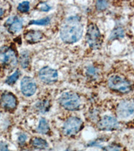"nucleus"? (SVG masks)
<instances>
[{
    "label": "nucleus",
    "instance_id": "nucleus-1",
    "mask_svg": "<svg viewBox=\"0 0 134 151\" xmlns=\"http://www.w3.org/2000/svg\"><path fill=\"white\" fill-rule=\"evenodd\" d=\"M83 26L77 16H70L62 24L60 36L63 42L67 44L75 43L81 38Z\"/></svg>",
    "mask_w": 134,
    "mask_h": 151
},
{
    "label": "nucleus",
    "instance_id": "nucleus-2",
    "mask_svg": "<svg viewBox=\"0 0 134 151\" xmlns=\"http://www.w3.org/2000/svg\"><path fill=\"white\" fill-rule=\"evenodd\" d=\"M18 63L16 53L9 47L0 48V70L13 69Z\"/></svg>",
    "mask_w": 134,
    "mask_h": 151
},
{
    "label": "nucleus",
    "instance_id": "nucleus-3",
    "mask_svg": "<svg viewBox=\"0 0 134 151\" xmlns=\"http://www.w3.org/2000/svg\"><path fill=\"white\" fill-rule=\"evenodd\" d=\"M87 42L92 49L97 50L102 45V36L96 24L91 23L88 26L86 35Z\"/></svg>",
    "mask_w": 134,
    "mask_h": 151
},
{
    "label": "nucleus",
    "instance_id": "nucleus-4",
    "mask_svg": "<svg viewBox=\"0 0 134 151\" xmlns=\"http://www.w3.org/2000/svg\"><path fill=\"white\" fill-rule=\"evenodd\" d=\"M60 104L68 110H76L79 108L80 100L78 95L73 92H66L59 99Z\"/></svg>",
    "mask_w": 134,
    "mask_h": 151
},
{
    "label": "nucleus",
    "instance_id": "nucleus-5",
    "mask_svg": "<svg viewBox=\"0 0 134 151\" xmlns=\"http://www.w3.org/2000/svg\"><path fill=\"white\" fill-rule=\"evenodd\" d=\"M108 85L114 91L126 93L131 90V85L128 80L118 75H113L109 77L108 80Z\"/></svg>",
    "mask_w": 134,
    "mask_h": 151
},
{
    "label": "nucleus",
    "instance_id": "nucleus-6",
    "mask_svg": "<svg viewBox=\"0 0 134 151\" xmlns=\"http://www.w3.org/2000/svg\"><path fill=\"white\" fill-rule=\"evenodd\" d=\"M117 114L119 118L127 120L134 116V101L125 100L118 105Z\"/></svg>",
    "mask_w": 134,
    "mask_h": 151
},
{
    "label": "nucleus",
    "instance_id": "nucleus-7",
    "mask_svg": "<svg viewBox=\"0 0 134 151\" xmlns=\"http://www.w3.org/2000/svg\"><path fill=\"white\" fill-rule=\"evenodd\" d=\"M82 122L77 117H71L66 121L63 126V132L66 136H73L79 132Z\"/></svg>",
    "mask_w": 134,
    "mask_h": 151
},
{
    "label": "nucleus",
    "instance_id": "nucleus-8",
    "mask_svg": "<svg viewBox=\"0 0 134 151\" xmlns=\"http://www.w3.org/2000/svg\"><path fill=\"white\" fill-rule=\"evenodd\" d=\"M18 100L14 95L9 91H6L0 96V106L6 111H13L16 108Z\"/></svg>",
    "mask_w": 134,
    "mask_h": 151
},
{
    "label": "nucleus",
    "instance_id": "nucleus-9",
    "mask_svg": "<svg viewBox=\"0 0 134 151\" xmlns=\"http://www.w3.org/2000/svg\"><path fill=\"white\" fill-rule=\"evenodd\" d=\"M58 73L55 69L49 67H44L39 72V77L44 83L52 84L58 79Z\"/></svg>",
    "mask_w": 134,
    "mask_h": 151
},
{
    "label": "nucleus",
    "instance_id": "nucleus-10",
    "mask_svg": "<svg viewBox=\"0 0 134 151\" xmlns=\"http://www.w3.org/2000/svg\"><path fill=\"white\" fill-rule=\"evenodd\" d=\"M20 86L22 93L28 97L33 96L37 89L35 81L30 77H24L21 79Z\"/></svg>",
    "mask_w": 134,
    "mask_h": 151
},
{
    "label": "nucleus",
    "instance_id": "nucleus-11",
    "mask_svg": "<svg viewBox=\"0 0 134 151\" xmlns=\"http://www.w3.org/2000/svg\"><path fill=\"white\" fill-rule=\"evenodd\" d=\"M98 127L101 130L111 131L118 129L119 123L114 117L105 116L101 119L98 123Z\"/></svg>",
    "mask_w": 134,
    "mask_h": 151
},
{
    "label": "nucleus",
    "instance_id": "nucleus-12",
    "mask_svg": "<svg viewBox=\"0 0 134 151\" xmlns=\"http://www.w3.org/2000/svg\"><path fill=\"white\" fill-rule=\"evenodd\" d=\"M5 26L9 33L16 34L21 30L23 22L22 20L18 16H11L6 22Z\"/></svg>",
    "mask_w": 134,
    "mask_h": 151
},
{
    "label": "nucleus",
    "instance_id": "nucleus-13",
    "mask_svg": "<svg viewBox=\"0 0 134 151\" xmlns=\"http://www.w3.org/2000/svg\"><path fill=\"white\" fill-rule=\"evenodd\" d=\"M43 38L42 32L38 30H30L25 34L26 40L30 43H35L39 42Z\"/></svg>",
    "mask_w": 134,
    "mask_h": 151
},
{
    "label": "nucleus",
    "instance_id": "nucleus-14",
    "mask_svg": "<svg viewBox=\"0 0 134 151\" xmlns=\"http://www.w3.org/2000/svg\"><path fill=\"white\" fill-rule=\"evenodd\" d=\"M32 145L39 149H45L48 147V143L45 140L41 138H34L31 141Z\"/></svg>",
    "mask_w": 134,
    "mask_h": 151
},
{
    "label": "nucleus",
    "instance_id": "nucleus-15",
    "mask_svg": "<svg viewBox=\"0 0 134 151\" xmlns=\"http://www.w3.org/2000/svg\"><path fill=\"white\" fill-rule=\"evenodd\" d=\"M50 130L49 125L44 118L40 119V122L37 127V131L40 134H47Z\"/></svg>",
    "mask_w": 134,
    "mask_h": 151
},
{
    "label": "nucleus",
    "instance_id": "nucleus-16",
    "mask_svg": "<svg viewBox=\"0 0 134 151\" xmlns=\"http://www.w3.org/2000/svg\"><path fill=\"white\" fill-rule=\"evenodd\" d=\"M124 36V30L123 28L120 27H118L114 29L111 32L110 36H109V40H113L115 39H118L119 38H123Z\"/></svg>",
    "mask_w": 134,
    "mask_h": 151
},
{
    "label": "nucleus",
    "instance_id": "nucleus-17",
    "mask_svg": "<svg viewBox=\"0 0 134 151\" xmlns=\"http://www.w3.org/2000/svg\"><path fill=\"white\" fill-rule=\"evenodd\" d=\"M49 102L48 101L44 100L42 101H40L36 104V108L39 110V111L42 113H45L46 111H48L49 108Z\"/></svg>",
    "mask_w": 134,
    "mask_h": 151
},
{
    "label": "nucleus",
    "instance_id": "nucleus-18",
    "mask_svg": "<svg viewBox=\"0 0 134 151\" xmlns=\"http://www.w3.org/2000/svg\"><path fill=\"white\" fill-rule=\"evenodd\" d=\"M19 75H20V71L19 70H17L13 74L8 77V79H6V83L8 85L14 84L17 81V80L19 79Z\"/></svg>",
    "mask_w": 134,
    "mask_h": 151
},
{
    "label": "nucleus",
    "instance_id": "nucleus-19",
    "mask_svg": "<svg viewBox=\"0 0 134 151\" xmlns=\"http://www.w3.org/2000/svg\"><path fill=\"white\" fill-rule=\"evenodd\" d=\"M29 62H30V60H29L28 54V53H26V52H23L20 56L21 66L25 69V68L28 67Z\"/></svg>",
    "mask_w": 134,
    "mask_h": 151
},
{
    "label": "nucleus",
    "instance_id": "nucleus-20",
    "mask_svg": "<svg viewBox=\"0 0 134 151\" xmlns=\"http://www.w3.org/2000/svg\"><path fill=\"white\" fill-rule=\"evenodd\" d=\"M18 10L21 13H26L30 10V2L23 1L18 6Z\"/></svg>",
    "mask_w": 134,
    "mask_h": 151
},
{
    "label": "nucleus",
    "instance_id": "nucleus-21",
    "mask_svg": "<svg viewBox=\"0 0 134 151\" xmlns=\"http://www.w3.org/2000/svg\"><path fill=\"white\" fill-rule=\"evenodd\" d=\"M50 19L48 17H46L45 18H42L40 19H38V20H32L30 22V24H35V25H41L44 26L47 25L50 23Z\"/></svg>",
    "mask_w": 134,
    "mask_h": 151
},
{
    "label": "nucleus",
    "instance_id": "nucleus-22",
    "mask_svg": "<svg viewBox=\"0 0 134 151\" xmlns=\"http://www.w3.org/2000/svg\"><path fill=\"white\" fill-rule=\"evenodd\" d=\"M108 2L107 1H97L96 3V7L98 10H104L108 6Z\"/></svg>",
    "mask_w": 134,
    "mask_h": 151
},
{
    "label": "nucleus",
    "instance_id": "nucleus-23",
    "mask_svg": "<svg viewBox=\"0 0 134 151\" xmlns=\"http://www.w3.org/2000/svg\"><path fill=\"white\" fill-rule=\"evenodd\" d=\"M39 9L42 12H48L50 9V7L46 3H42L40 4Z\"/></svg>",
    "mask_w": 134,
    "mask_h": 151
},
{
    "label": "nucleus",
    "instance_id": "nucleus-24",
    "mask_svg": "<svg viewBox=\"0 0 134 151\" xmlns=\"http://www.w3.org/2000/svg\"><path fill=\"white\" fill-rule=\"evenodd\" d=\"M104 151H120V148L115 145L108 146L105 148Z\"/></svg>",
    "mask_w": 134,
    "mask_h": 151
},
{
    "label": "nucleus",
    "instance_id": "nucleus-25",
    "mask_svg": "<svg viewBox=\"0 0 134 151\" xmlns=\"http://www.w3.org/2000/svg\"><path fill=\"white\" fill-rule=\"evenodd\" d=\"M87 73H88L91 77L95 76V75H96L97 70L95 69L94 67H90L88 68V69H87Z\"/></svg>",
    "mask_w": 134,
    "mask_h": 151
},
{
    "label": "nucleus",
    "instance_id": "nucleus-26",
    "mask_svg": "<svg viewBox=\"0 0 134 151\" xmlns=\"http://www.w3.org/2000/svg\"><path fill=\"white\" fill-rule=\"evenodd\" d=\"M27 139V136L24 134H21L20 135L18 136V142L21 145H22L24 142H26Z\"/></svg>",
    "mask_w": 134,
    "mask_h": 151
},
{
    "label": "nucleus",
    "instance_id": "nucleus-27",
    "mask_svg": "<svg viewBox=\"0 0 134 151\" xmlns=\"http://www.w3.org/2000/svg\"><path fill=\"white\" fill-rule=\"evenodd\" d=\"M0 151H11L8 149V145L5 143H0Z\"/></svg>",
    "mask_w": 134,
    "mask_h": 151
},
{
    "label": "nucleus",
    "instance_id": "nucleus-28",
    "mask_svg": "<svg viewBox=\"0 0 134 151\" xmlns=\"http://www.w3.org/2000/svg\"><path fill=\"white\" fill-rule=\"evenodd\" d=\"M5 14V10L1 8H0V19H1L2 18H3V16H4Z\"/></svg>",
    "mask_w": 134,
    "mask_h": 151
},
{
    "label": "nucleus",
    "instance_id": "nucleus-29",
    "mask_svg": "<svg viewBox=\"0 0 134 151\" xmlns=\"http://www.w3.org/2000/svg\"><path fill=\"white\" fill-rule=\"evenodd\" d=\"M0 117H1V111H0Z\"/></svg>",
    "mask_w": 134,
    "mask_h": 151
}]
</instances>
